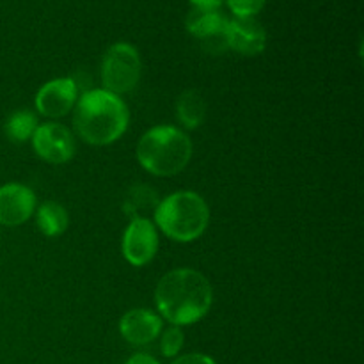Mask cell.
Listing matches in <instances>:
<instances>
[{"label": "cell", "mask_w": 364, "mask_h": 364, "mask_svg": "<svg viewBox=\"0 0 364 364\" xmlns=\"http://www.w3.org/2000/svg\"><path fill=\"white\" fill-rule=\"evenodd\" d=\"M160 315L173 326H191L199 322L212 308L213 290L201 272L178 269L166 274L155 290Z\"/></svg>", "instance_id": "obj_1"}, {"label": "cell", "mask_w": 364, "mask_h": 364, "mask_svg": "<svg viewBox=\"0 0 364 364\" xmlns=\"http://www.w3.org/2000/svg\"><path fill=\"white\" fill-rule=\"evenodd\" d=\"M128 119L130 114L123 100L105 89L87 91L75 103V130L87 144L116 142L127 132Z\"/></svg>", "instance_id": "obj_2"}, {"label": "cell", "mask_w": 364, "mask_h": 364, "mask_svg": "<svg viewBox=\"0 0 364 364\" xmlns=\"http://www.w3.org/2000/svg\"><path fill=\"white\" fill-rule=\"evenodd\" d=\"M192 142L174 127H155L146 132L137 146V160L155 176H174L191 162Z\"/></svg>", "instance_id": "obj_3"}, {"label": "cell", "mask_w": 364, "mask_h": 364, "mask_svg": "<svg viewBox=\"0 0 364 364\" xmlns=\"http://www.w3.org/2000/svg\"><path fill=\"white\" fill-rule=\"evenodd\" d=\"M155 223L173 240L192 242L208 228L210 210L205 199L196 192H174L159 203Z\"/></svg>", "instance_id": "obj_4"}, {"label": "cell", "mask_w": 364, "mask_h": 364, "mask_svg": "<svg viewBox=\"0 0 364 364\" xmlns=\"http://www.w3.org/2000/svg\"><path fill=\"white\" fill-rule=\"evenodd\" d=\"M141 57L128 43H116L105 52L102 60V82L112 95L130 92L141 80Z\"/></svg>", "instance_id": "obj_5"}, {"label": "cell", "mask_w": 364, "mask_h": 364, "mask_svg": "<svg viewBox=\"0 0 364 364\" xmlns=\"http://www.w3.org/2000/svg\"><path fill=\"white\" fill-rule=\"evenodd\" d=\"M32 148L39 159L50 164H66L75 155L73 134L64 124L46 123L36 128Z\"/></svg>", "instance_id": "obj_6"}, {"label": "cell", "mask_w": 364, "mask_h": 364, "mask_svg": "<svg viewBox=\"0 0 364 364\" xmlns=\"http://www.w3.org/2000/svg\"><path fill=\"white\" fill-rule=\"evenodd\" d=\"M228 18L219 11H206V9H192L187 14V31L203 43L208 52L220 53L228 50Z\"/></svg>", "instance_id": "obj_7"}, {"label": "cell", "mask_w": 364, "mask_h": 364, "mask_svg": "<svg viewBox=\"0 0 364 364\" xmlns=\"http://www.w3.org/2000/svg\"><path fill=\"white\" fill-rule=\"evenodd\" d=\"M159 251V235L151 220L146 217L132 219L123 235V256L134 267H142L151 262Z\"/></svg>", "instance_id": "obj_8"}, {"label": "cell", "mask_w": 364, "mask_h": 364, "mask_svg": "<svg viewBox=\"0 0 364 364\" xmlns=\"http://www.w3.org/2000/svg\"><path fill=\"white\" fill-rule=\"evenodd\" d=\"M78 89L73 78H55L43 85L36 95V109L46 117H63L77 103Z\"/></svg>", "instance_id": "obj_9"}, {"label": "cell", "mask_w": 364, "mask_h": 364, "mask_svg": "<svg viewBox=\"0 0 364 364\" xmlns=\"http://www.w3.org/2000/svg\"><path fill=\"white\" fill-rule=\"evenodd\" d=\"M36 208V196L20 183L4 185L0 188V224L20 226L31 219Z\"/></svg>", "instance_id": "obj_10"}, {"label": "cell", "mask_w": 364, "mask_h": 364, "mask_svg": "<svg viewBox=\"0 0 364 364\" xmlns=\"http://www.w3.org/2000/svg\"><path fill=\"white\" fill-rule=\"evenodd\" d=\"M228 48L242 53V55H258L265 50L267 34L265 28L255 18H235L228 21Z\"/></svg>", "instance_id": "obj_11"}, {"label": "cell", "mask_w": 364, "mask_h": 364, "mask_svg": "<svg viewBox=\"0 0 364 364\" xmlns=\"http://www.w3.org/2000/svg\"><path fill=\"white\" fill-rule=\"evenodd\" d=\"M162 331V320L149 309H132L121 318L119 333L132 345H148Z\"/></svg>", "instance_id": "obj_12"}, {"label": "cell", "mask_w": 364, "mask_h": 364, "mask_svg": "<svg viewBox=\"0 0 364 364\" xmlns=\"http://www.w3.org/2000/svg\"><path fill=\"white\" fill-rule=\"evenodd\" d=\"M176 116L180 123L188 130H196L201 127L206 116V105L203 96L198 91H185L178 98Z\"/></svg>", "instance_id": "obj_13"}, {"label": "cell", "mask_w": 364, "mask_h": 364, "mask_svg": "<svg viewBox=\"0 0 364 364\" xmlns=\"http://www.w3.org/2000/svg\"><path fill=\"white\" fill-rule=\"evenodd\" d=\"M36 224L46 237H59L68 228V213L59 203L46 201L39 206Z\"/></svg>", "instance_id": "obj_14"}, {"label": "cell", "mask_w": 364, "mask_h": 364, "mask_svg": "<svg viewBox=\"0 0 364 364\" xmlns=\"http://www.w3.org/2000/svg\"><path fill=\"white\" fill-rule=\"evenodd\" d=\"M38 127V117L31 110H16L6 123V134L11 141L25 142L32 139Z\"/></svg>", "instance_id": "obj_15"}, {"label": "cell", "mask_w": 364, "mask_h": 364, "mask_svg": "<svg viewBox=\"0 0 364 364\" xmlns=\"http://www.w3.org/2000/svg\"><path fill=\"white\" fill-rule=\"evenodd\" d=\"M156 203H159V199H156L155 191H149V188H146V187H139V188H135L134 194L128 198L127 210H128V213H132V215H134V219H139V213H141V210L156 208V206H159Z\"/></svg>", "instance_id": "obj_16"}, {"label": "cell", "mask_w": 364, "mask_h": 364, "mask_svg": "<svg viewBox=\"0 0 364 364\" xmlns=\"http://www.w3.org/2000/svg\"><path fill=\"white\" fill-rule=\"evenodd\" d=\"M183 347V333L180 327L173 326L162 334V341H160V350L166 358H174L178 352Z\"/></svg>", "instance_id": "obj_17"}, {"label": "cell", "mask_w": 364, "mask_h": 364, "mask_svg": "<svg viewBox=\"0 0 364 364\" xmlns=\"http://www.w3.org/2000/svg\"><path fill=\"white\" fill-rule=\"evenodd\" d=\"M228 6L238 18H252L262 11L265 0H228Z\"/></svg>", "instance_id": "obj_18"}, {"label": "cell", "mask_w": 364, "mask_h": 364, "mask_svg": "<svg viewBox=\"0 0 364 364\" xmlns=\"http://www.w3.org/2000/svg\"><path fill=\"white\" fill-rule=\"evenodd\" d=\"M171 364H217V363L213 361L212 358H208V355L187 354V355H181L180 359H176V361Z\"/></svg>", "instance_id": "obj_19"}, {"label": "cell", "mask_w": 364, "mask_h": 364, "mask_svg": "<svg viewBox=\"0 0 364 364\" xmlns=\"http://www.w3.org/2000/svg\"><path fill=\"white\" fill-rule=\"evenodd\" d=\"M192 6L196 9H206V11H219L223 0H191Z\"/></svg>", "instance_id": "obj_20"}, {"label": "cell", "mask_w": 364, "mask_h": 364, "mask_svg": "<svg viewBox=\"0 0 364 364\" xmlns=\"http://www.w3.org/2000/svg\"><path fill=\"white\" fill-rule=\"evenodd\" d=\"M127 364H160V363L148 354H135L128 359Z\"/></svg>", "instance_id": "obj_21"}]
</instances>
